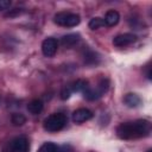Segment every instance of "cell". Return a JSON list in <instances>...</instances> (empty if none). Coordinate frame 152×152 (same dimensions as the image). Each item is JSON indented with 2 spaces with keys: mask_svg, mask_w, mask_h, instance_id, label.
<instances>
[{
  "mask_svg": "<svg viewBox=\"0 0 152 152\" xmlns=\"http://www.w3.org/2000/svg\"><path fill=\"white\" fill-rule=\"evenodd\" d=\"M10 148L12 152H28L30 150L28 139L25 135H19L11 141Z\"/></svg>",
  "mask_w": 152,
  "mask_h": 152,
  "instance_id": "cell-5",
  "label": "cell"
},
{
  "mask_svg": "<svg viewBox=\"0 0 152 152\" xmlns=\"http://www.w3.org/2000/svg\"><path fill=\"white\" fill-rule=\"evenodd\" d=\"M11 6V1L10 0H0V11L7 10Z\"/></svg>",
  "mask_w": 152,
  "mask_h": 152,
  "instance_id": "cell-19",
  "label": "cell"
},
{
  "mask_svg": "<svg viewBox=\"0 0 152 152\" xmlns=\"http://www.w3.org/2000/svg\"><path fill=\"white\" fill-rule=\"evenodd\" d=\"M108 88H109V81H108V78H101L100 82L97 83V86L95 88L88 87L82 94H83V96L87 100L95 101V100L100 99L102 95H104V93L108 90Z\"/></svg>",
  "mask_w": 152,
  "mask_h": 152,
  "instance_id": "cell-3",
  "label": "cell"
},
{
  "mask_svg": "<svg viewBox=\"0 0 152 152\" xmlns=\"http://www.w3.org/2000/svg\"><path fill=\"white\" fill-rule=\"evenodd\" d=\"M147 152H152V150H148V151H147Z\"/></svg>",
  "mask_w": 152,
  "mask_h": 152,
  "instance_id": "cell-20",
  "label": "cell"
},
{
  "mask_svg": "<svg viewBox=\"0 0 152 152\" xmlns=\"http://www.w3.org/2000/svg\"><path fill=\"white\" fill-rule=\"evenodd\" d=\"M58 43L55 38H46L42 43V52L45 57H53L57 52Z\"/></svg>",
  "mask_w": 152,
  "mask_h": 152,
  "instance_id": "cell-6",
  "label": "cell"
},
{
  "mask_svg": "<svg viewBox=\"0 0 152 152\" xmlns=\"http://www.w3.org/2000/svg\"><path fill=\"white\" fill-rule=\"evenodd\" d=\"M100 61V57L96 52H94L93 50H88L86 53H84V62L87 64H90V65H94V64H97Z\"/></svg>",
  "mask_w": 152,
  "mask_h": 152,
  "instance_id": "cell-14",
  "label": "cell"
},
{
  "mask_svg": "<svg viewBox=\"0 0 152 152\" xmlns=\"http://www.w3.org/2000/svg\"><path fill=\"white\" fill-rule=\"evenodd\" d=\"M71 93H72L71 86H65V87L62 89V91H61V99H62V100H68V99L70 97Z\"/></svg>",
  "mask_w": 152,
  "mask_h": 152,
  "instance_id": "cell-18",
  "label": "cell"
},
{
  "mask_svg": "<svg viewBox=\"0 0 152 152\" xmlns=\"http://www.w3.org/2000/svg\"><path fill=\"white\" fill-rule=\"evenodd\" d=\"M66 124V118L62 113H53L44 120V129L48 132H58Z\"/></svg>",
  "mask_w": 152,
  "mask_h": 152,
  "instance_id": "cell-2",
  "label": "cell"
},
{
  "mask_svg": "<svg viewBox=\"0 0 152 152\" xmlns=\"http://www.w3.org/2000/svg\"><path fill=\"white\" fill-rule=\"evenodd\" d=\"M135 40H137V36L134 33H121V34H118L116 37H114L113 44L118 48H124V46H127V45L134 43Z\"/></svg>",
  "mask_w": 152,
  "mask_h": 152,
  "instance_id": "cell-7",
  "label": "cell"
},
{
  "mask_svg": "<svg viewBox=\"0 0 152 152\" xmlns=\"http://www.w3.org/2000/svg\"><path fill=\"white\" fill-rule=\"evenodd\" d=\"M88 26H89L90 30H97V28L104 26V20L102 18H100V17H95V18L90 19Z\"/></svg>",
  "mask_w": 152,
  "mask_h": 152,
  "instance_id": "cell-15",
  "label": "cell"
},
{
  "mask_svg": "<svg viewBox=\"0 0 152 152\" xmlns=\"http://www.w3.org/2000/svg\"><path fill=\"white\" fill-rule=\"evenodd\" d=\"M27 110L31 113V114H39L42 110H43V102L38 99H34L32 100L28 104H27Z\"/></svg>",
  "mask_w": 152,
  "mask_h": 152,
  "instance_id": "cell-12",
  "label": "cell"
},
{
  "mask_svg": "<svg viewBox=\"0 0 152 152\" xmlns=\"http://www.w3.org/2000/svg\"><path fill=\"white\" fill-rule=\"evenodd\" d=\"M11 121L14 126H23L25 122H26V118L24 114L21 113H14L11 118Z\"/></svg>",
  "mask_w": 152,
  "mask_h": 152,
  "instance_id": "cell-16",
  "label": "cell"
},
{
  "mask_svg": "<svg viewBox=\"0 0 152 152\" xmlns=\"http://www.w3.org/2000/svg\"><path fill=\"white\" fill-rule=\"evenodd\" d=\"M93 112L88 108H78L72 113V121L76 124H82L93 118Z\"/></svg>",
  "mask_w": 152,
  "mask_h": 152,
  "instance_id": "cell-8",
  "label": "cell"
},
{
  "mask_svg": "<svg viewBox=\"0 0 152 152\" xmlns=\"http://www.w3.org/2000/svg\"><path fill=\"white\" fill-rule=\"evenodd\" d=\"M103 20H104V25H107V26H115L119 23V20H120V14H119L118 11L110 10V11H108L106 13Z\"/></svg>",
  "mask_w": 152,
  "mask_h": 152,
  "instance_id": "cell-10",
  "label": "cell"
},
{
  "mask_svg": "<svg viewBox=\"0 0 152 152\" xmlns=\"http://www.w3.org/2000/svg\"><path fill=\"white\" fill-rule=\"evenodd\" d=\"M80 34L78 33H69L66 36H63L61 39V44L64 48H71L75 44H77L80 42Z\"/></svg>",
  "mask_w": 152,
  "mask_h": 152,
  "instance_id": "cell-9",
  "label": "cell"
},
{
  "mask_svg": "<svg viewBox=\"0 0 152 152\" xmlns=\"http://www.w3.org/2000/svg\"><path fill=\"white\" fill-rule=\"evenodd\" d=\"M37 152H58V147L53 142H44Z\"/></svg>",
  "mask_w": 152,
  "mask_h": 152,
  "instance_id": "cell-17",
  "label": "cell"
},
{
  "mask_svg": "<svg viewBox=\"0 0 152 152\" xmlns=\"http://www.w3.org/2000/svg\"><path fill=\"white\" fill-rule=\"evenodd\" d=\"M151 122L145 119L135 120L132 122H122L116 127V135L124 140L138 139L150 135Z\"/></svg>",
  "mask_w": 152,
  "mask_h": 152,
  "instance_id": "cell-1",
  "label": "cell"
},
{
  "mask_svg": "<svg viewBox=\"0 0 152 152\" xmlns=\"http://www.w3.org/2000/svg\"><path fill=\"white\" fill-rule=\"evenodd\" d=\"M124 102H125L128 107H131V108H135V107L140 106V103H141V99H140L139 95H137V94H134V93H128V94L125 95V97H124Z\"/></svg>",
  "mask_w": 152,
  "mask_h": 152,
  "instance_id": "cell-11",
  "label": "cell"
},
{
  "mask_svg": "<svg viewBox=\"0 0 152 152\" xmlns=\"http://www.w3.org/2000/svg\"><path fill=\"white\" fill-rule=\"evenodd\" d=\"M53 21L64 27H74L77 26L81 21V18L78 14L72 13V12H58L53 17Z\"/></svg>",
  "mask_w": 152,
  "mask_h": 152,
  "instance_id": "cell-4",
  "label": "cell"
},
{
  "mask_svg": "<svg viewBox=\"0 0 152 152\" xmlns=\"http://www.w3.org/2000/svg\"><path fill=\"white\" fill-rule=\"evenodd\" d=\"M71 86V89L72 91H78V93H83L88 87H89V83L87 80H76L74 83L70 84Z\"/></svg>",
  "mask_w": 152,
  "mask_h": 152,
  "instance_id": "cell-13",
  "label": "cell"
}]
</instances>
